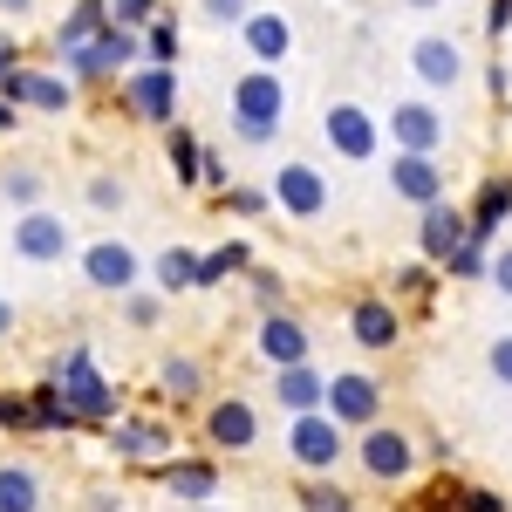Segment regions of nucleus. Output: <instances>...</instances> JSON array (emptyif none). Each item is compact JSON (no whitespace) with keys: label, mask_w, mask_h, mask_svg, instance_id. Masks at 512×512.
Listing matches in <instances>:
<instances>
[{"label":"nucleus","mask_w":512,"mask_h":512,"mask_svg":"<svg viewBox=\"0 0 512 512\" xmlns=\"http://www.w3.org/2000/svg\"><path fill=\"white\" fill-rule=\"evenodd\" d=\"M185 512H226V506H185Z\"/></svg>","instance_id":"4d7b16f0"},{"label":"nucleus","mask_w":512,"mask_h":512,"mask_svg":"<svg viewBox=\"0 0 512 512\" xmlns=\"http://www.w3.org/2000/svg\"><path fill=\"white\" fill-rule=\"evenodd\" d=\"M431 280H437L431 260H410V267H396V274H390V301H396V308L410 301V315H431Z\"/></svg>","instance_id":"7c9ffc66"},{"label":"nucleus","mask_w":512,"mask_h":512,"mask_svg":"<svg viewBox=\"0 0 512 512\" xmlns=\"http://www.w3.org/2000/svg\"><path fill=\"white\" fill-rule=\"evenodd\" d=\"M76 267H82V280L96 287V294H130L137 280H144V260H137V246H123V239H89L76 253Z\"/></svg>","instance_id":"4468645a"},{"label":"nucleus","mask_w":512,"mask_h":512,"mask_svg":"<svg viewBox=\"0 0 512 512\" xmlns=\"http://www.w3.org/2000/svg\"><path fill=\"white\" fill-rule=\"evenodd\" d=\"M7 246H14V260H28V267H62V260L76 253V233H69V219H62L55 205H35V212L14 219Z\"/></svg>","instance_id":"9d476101"},{"label":"nucleus","mask_w":512,"mask_h":512,"mask_svg":"<svg viewBox=\"0 0 512 512\" xmlns=\"http://www.w3.org/2000/svg\"><path fill=\"white\" fill-rule=\"evenodd\" d=\"M355 472L369 478V485H383V492H396V485H410L417 478V465H424V444L410 437V424H369V431H355Z\"/></svg>","instance_id":"7ed1b4c3"},{"label":"nucleus","mask_w":512,"mask_h":512,"mask_svg":"<svg viewBox=\"0 0 512 512\" xmlns=\"http://www.w3.org/2000/svg\"><path fill=\"white\" fill-rule=\"evenodd\" d=\"M158 14H164V0H110V21H117V28H137V35H144Z\"/></svg>","instance_id":"79ce46f5"},{"label":"nucleus","mask_w":512,"mask_h":512,"mask_svg":"<svg viewBox=\"0 0 512 512\" xmlns=\"http://www.w3.org/2000/svg\"><path fill=\"white\" fill-rule=\"evenodd\" d=\"M342 431H369V424H383V383L369 376V369H328V403H321Z\"/></svg>","instance_id":"9b49d317"},{"label":"nucleus","mask_w":512,"mask_h":512,"mask_svg":"<svg viewBox=\"0 0 512 512\" xmlns=\"http://www.w3.org/2000/svg\"><path fill=\"white\" fill-rule=\"evenodd\" d=\"M321 137H328V151L342 164H369L383 151V117L376 110H362L355 96H335L328 110H321Z\"/></svg>","instance_id":"6e6552de"},{"label":"nucleus","mask_w":512,"mask_h":512,"mask_svg":"<svg viewBox=\"0 0 512 512\" xmlns=\"http://www.w3.org/2000/svg\"><path fill=\"white\" fill-rule=\"evenodd\" d=\"M294 506L301 512H355V492L335 478H294Z\"/></svg>","instance_id":"473e14b6"},{"label":"nucleus","mask_w":512,"mask_h":512,"mask_svg":"<svg viewBox=\"0 0 512 512\" xmlns=\"http://www.w3.org/2000/svg\"><path fill=\"white\" fill-rule=\"evenodd\" d=\"M164 158H171V178H178L185 192H198V171H205V137H198L185 117L164 130Z\"/></svg>","instance_id":"bb28decb"},{"label":"nucleus","mask_w":512,"mask_h":512,"mask_svg":"<svg viewBox=\"0 0 512 512\" xmlns=\"http://www.w3.org/2000/svg\"><path fill=\"white\" fill-rule=\"evenodd\" d=\"M274 403L287 410V417H308V410H321L328 403V369H315V362H294V369H274Z\"/></svg>","instance_id":"b1692460"},{"label":"nucleus","mask_w":512,"mask_h":512,"mask_svg":"<svg viewBox=\"0 0 512 512\" xmlns=\"http://www.w3.org/2000/svg\"><path fill=\"white\" fill-rule=\"evenodd\" d=\"M137 62H144V35L110 21L89 48H69V55H62V76L76 82V89H82V82H123Z\"/></svg>","instance_id":"39448f33"},{"label":"nucleus","mask_w":512,"mask_h":512,"mask_svg":"<svg viewBox=\"0 0 512 512\" xmlns=\"http://www.w3.org/2000/svg\"><path fill=\"white\" fill-rule=\"evenodd\" d=\"M390 192L403 205H437L444 198V158H424V151H390Z\"/></svg>","instance_id":"4be33fe9"},{"label":"nucleus","mask_w":512,"mask_h":512,"mask_svg":"<svg viewBox=\"0 0 512 512\" xmlns=\"http://www.w3.org/2000/svg\"><path fill=\"white\" fill-rule=\"evenodd\" d=\"M403 7H417V14H431V7H437V0H403Z\"/></svg>","instance_id":"6e6d98bb"},{"label":"nucleus","mask_w":512,"mask_h":512,"mask_svg":"<svg viewBox=\"0 0 512 512\" xmlns=\"http://www.w3.org/2000/svg\"><path fill=\"white\" fill-rule=\"evenodd\" d=\"M390 151H424V158H444V110L431 96H403L390 103V123H383Z\"/></svg>","instance_id":"ddd939ff"},{"label":"nucleus","mask_w":512,"mask_h":512,"mask_svg":"<svg viewBox=\"0 0 512 512\" xmlns=\"http://www.w3.org/2000/svg\"><path fill=\"white\" fill-rule=\"evenodd\" d=\"M28 7H35V0H0V14H28Z\"/></svg>","instance_id":"5fc2aeb1"},{"label":"nucleus","mask_w":512,"mask_h":512,"mask_svg":"<svg viewBox=\"0 0 512 512\" xmlns=\"http://www.w3.org/2000/svg\"><path fill=\"white\" fill-rule=\"evenodd\" d=\"M219 205H226L233 219H267V212H280V205H274V192H267V185H233V192L219 198Z\"/></svg>","instance_id":"4c0bfd02"},{"label":"nucleus","mask_w":512,"mask_h":512,"mask_svg":"<svg viewBox=\"0 0 512 512\" xmlns=\"http://www.w3.org/2000/svg\"><path fill=\"white\" fill-rule=\"evenodd\" d=\"M267 192H274V205L287 212V219H301V226L328 212V178H321V164H308V158H287L274 171V185H267Z\"/></svg>","instance_id":"a211bd4d"},{"label":"nucleus","mask_w":512,"mask_h":512,"mask_svg":"<svg viewBox=\"0 0 512 512\" xmlns=\"http://www.w3.org/2000/svg\"><path fill=\"white\" fill-rule=\"evenodd\" d=\"M151 478H158L178 506H219V492H226V472H219L212 451H178V458H164Z\"/></svg>","instance_id":"f8f14e48"},{"label":"nucleus","mask_w":512,"mask_h":512,"mask_svg":"<svg viewBox=\"0 0 512 512\" xmlns=\"http://www.w3.org/2000/svg\"><path fill=\"white\" fill-rule=\"evenodd\" d=\"M0 198H7V205H21V212H35V205H41V171H28V164L0 171Z\"/></svg>","instance_id":"e433bc0d"},{"label":"nucleus","mask_w":512,"mask_h":512,"mask_svg":"<svg viewBox=\"0 0 512 512\" xmlns=\"http://www.w3.org/2000/svg\"><path fill=\"white\" fill-rule=\"evenodd\" d=\"M485 35H492V41L512 35V0H485Z\"/></svg>","instance_id":"49530a36"},{"label":"nucleus","mask_w":512,"mask_h":512,"mask_svg":"<svg viewBox=\"0 0 512 512\" xmlns=\"http://www.w3.org/2000/svg\"><path fill=\"white\" fill-rule=\"evenodd\" d=\"M444 274H451V280H485V274H492V246H485V239H465V246L451 253Z\"/></svg>","instance_id":"a19ab883"},{"label":"nucleus","mask_w":512,"mask_h":512,"mask_svg":"<svg viewBox=\"0 0 512 512\" xmlns=\"http://www.w3.org/2000/svg\"><path fill=\"white\" fill-rule=\"evenodd\" d=\"M14 123H21V110H14V103L0 96V137H14Z\"/></svg>","instance_id":"603ef678"},{"label":"nucleus","mask_w":512,"mask_h":512,"mask_svg":"<svg viewBox=\"0 0 512 512\" xmlns=\"http://www.w3.org/2000/svg\"><path fill=\"white\" fill-rule=\"evenodd\" d=\"M226 117H233V144L246 151H274L280 123H287V82L280 69H246L226 96Z\"/></svg>","instance_id":"f03ea898"},{"label":"nucleus","mask_w":512,"mask_h":512,"mask_svg":"<svg viewBox=\"0 0 512 512\" xmlns=\"http://www.w3.org/2000/svg\"><path fill=\"white\" fill-rule=\"evenodd\" d=\"M410 69H417L424 89L451 96V89L465 82V48H458L451 35H417V41H410Z\"/></svg>","instance_id":"412c9836"},{"label":"nucleus","mask_w":512,"mask_h":512,"mask_svg":"<svg viewBox=\"0 0 512 512\" xmlns=\"http://www.w3.org/2000/svg\"><path fill=\"white\" fill-rule=\"evenodd\" d=\"M158 396L171 403V410H205V403H212L205 362H198V355H164L158 362Z\"/></svg>","instance_id":"5701e85b"},{"label":"nucleus","mask_w":512,"mask_h":512,"mask_svg":"<svg viewBox=\"0 0 512 512\" xmlns=\"http://www.w3.org/2000/svg\"><path fill=\"white\" fill-rule=\"evenodd\" d=\"M246 274H253V246L246 239H219L198 260V287H226V280H246Z\"/></svg>","instance_id":"c756f323"},{"label":"nucleus","mask_w":512,"mask_h":512,"mask_svg":"<svg viewBox=\"0 0 512 512\" xmlns=\"http://www.w3.org/2000/svg\"><path fill=\"white\" fill-rule=\"evenodd\" d=\"M110 28V0H76L69 14H62V28H55V55H69V48H89V41Z\"/></svg>","instance_id":"cd10ccee"},{"label":"nucleus","mask_w":512,"mask_h":512,"mask_svg":"<svg viewBox=\"0 0 512 512\" xmlns=\"http://www.w3.org/2000/svg\"><path fill=\"white\" fill-rule=\"evenodd\" d=\"M355 451V437L328 417V410H308V417H287V465L301 478H335L342 458Z\"/></svg>","instance_id":"20e7f679"},{"label":"nucleus","mask_w":512,"mask_h":512,"mask_svg":"<svg viewBox=\"0 0 512 512\" xmlns=\"http://www.w3.org/2000/svg\"><path fill=\"white\" fill-rule=\"evenodd\" d=\"M198 431H205V451H212V458H246V451L260 444V410H253L246 396H212V403L198 410Z\"/></svg>","instance_id":"1a4fd4ad"},{"label":"nucleus","mask_w":512,"mask_h":512,"mask_svg":"<svg viewBox=\"0 0 512 512\" xmlns=\"http://www.w3.org/2000/svg\"><path fill=\"white\" fill-rule=\"evenodd\" d=\"M349 342L362 355H390L403 342V308H396L390 294H362L349 301Z\"/></svg>","instance_id":"6ab92c4d"},{"label":"nucleus","mask_w":512,"mask_h":512,"mask_svg":"<svg viewBox=\"0 0 512 512\" xmlns=\"http://www.w3.org/2000/svg\"><path fill=\"white\" fill-rule=\"evenodd\" d=\"M253 349L267 369H294V362H315V335H308V321L287 315V308H267V315L253 321Z\"/></svg>","instance_id":"2eb2a0df"},{"label":"nucleus","mask_w":512,"mask_h":512,"mask_svg":"<svg viewBox=\"0 0 512 512\" xmlns=\"http://www.w3.org/2000/svg\"><path fill=\"white\" fill-rule=\"evenodd\" d=\"M89 512H123L117 492H89Z\"/></svg>","instance_id":"3c124183"},{"label":"nucleus","mask_w":512,"mask_h":512,"mask_svg":"<svg viewBox=\"0 0 512 512\" xmlns=\"http://www.w3.org/2000/svg\"><path fill=\"white\" fill-rule=\"evenodd\" d=\"M465 499H472V478H431V485H424V499H417V506L410 512H465Z\"/></svg>","instance_id":"72a5a7b5"},{"label":"nucleus","mask_w":512,"mask_h":512,"mask_svg":"<svg viewBox=\"0 0 512 512\" xmlns=\"http://www.w3.org/2000/svg\"><path fill=\"white\" fill-rule=\"evenodd\" d=\"M485 280H492V287L512 301V246H492V274H485Z\"/></svg>","instance_id":"de8ad7c7"},{"label":"nucleus","mask_w":512,"mask_h":512,"mask_svg":"<svg viewBox=\"0 0 512 512\" xmlns=\"http://www.w3.org/2000/svg\"><path fill=\"white\" fill-rule=\"evenodd\" d=\"M117 110L130 123H144V130H171V123H178V69L137 62V69L117 82Z\"/></svg>","instance_id":"423d86ee"},{"label":"nucleus","mask_w":512,"mask_h":512,"mask_svg":"<svg viewBox=\"0 0 512 512\" xmlns=\"http://www.w3.org/2000/svg\"><path fill=\"white\" fill-rule=\"evenodd\" d=\"M465 512H512V506H506V492H492V485H478V478H472V499H465Z\"/></svg>","instance_id":"09e8293b"},{"label":"nucleus","mask_w":512,"mask_h":512,"mask_svg":"<svg viewBox=\"0 0 512 512\" xmlns=\"http://www.w3.org/2000/svg\"><path fill=\"white\" fill-rule=\"evenodd\" d=\"M472 239V212L465 205H451V198H437V205H424L417 212V260H431L437 274L451 267V253Z\"/></svg>","instance_id":"dca6fc26"},{"label":"nucleus","mask_w":512,"mask_h":512,"mask_svg":"<svg viewBox=\"0 0 512 512\" xmlns=\"http://www.w3.org/2000/svg\"><path fill=\"white\" fill-rule=\"evenodd\" d=\"M239 48L253 55V69H280V62L294 55V21H287L280 7H253L246 28H239Z\"/></svg>","instance_id":"aec40b11"},{"label":"nucleus","mask_w":512,"mask_h":512,"mask_svg":"<svg viewBox=\"0 0 512 512\" xmlns=\"http://www.w3.org/2000/svg\"><path fill=\"white\" fill-rule=\"evenodd\" d=\"M35 431H76V417H69V403H62V390H55V383H48V376H41L35 390Z\"/></svg>","instance_id":"f704fd0d"},{"label":"nucleus","mask_w":512,"mask_h":512,"mask_svg":"<svg viewBox=\"0 0 512 512\" xmlns=\"http://www.w3.org/2000/svg\"><path fill=\"white\" fill-rule=\"evenodd\" d=\"M0 96L14 110H41V117H69L76 110V82L62 76V69H14V76L0 82Z\"/></svg>","instance_id":"f3484780"},{"label":"nucleus","mask_w":512,"mask_h":512,"mask_svg":"<svg viewBox=\"0 0 512 512\" xmlns=\"http://www.w3.org/2000/svg\"><path fill=\"white\" fill-rule=\"evenodd\" d=\"M178 55H185V35H178V14L164 7L158 21L144 28V62H151V69H178Z\"/></svg>","instance_id":"2f4dec72"},{"label":"nucleus","mask_w":512,"mask_h":512,"mask_svg":"<svg viewBox=\"0 0 512 512\" xmlns=\"http://www.w3.org/2000/svg\"><path fill=\"white\" fill-rule=\"evenodd\" d=\"M198 14H205L212 28H246V14H253V0H198Z\"/></svg>","instance_id":"c03bdc74"},{"label":"nucleus","mask_w":512,"mask_h":512,"mask_svg":"<svg viewBox=\"0 0 512 512\" xmlns=\"http://www.w3.org/2000/svg\"><path fill=\"white\" fill-rule=\"evenodd\" d=\"M465 212H472V239H485V246H492V239H499V226L512 219V171L485 178V185L472 192V205H465Z\"/></svg>","instance_id":"393cba45"},{"label":"nucleus","mask_w":512,"mask_h":512,"mask_svg":"<svg viewBox=\"0 0 512 512\" xmlns=\"http://www.w3.org/2000/svg\"><path fill=\"white\" fill-rule=\"evenodd\" d=\"M246 287H253L260 315H267V308H287V280H280L274 267H253V274H246Z\"/></svg>","instance_id":"37998d69"},{"label":"nucleus","mask_w":512,"mask_h":512,"mask_svg":"<svg viewBox=\"0 0 512 512\" xmlns=\"http://www.w3.org/2000/svg\"><path fill=\"white\" fill-rule=\"evenodd\" d=\"M485 369H492V383L512 390V335H492V349H485Z\"/></svg>","instance_id":"a18cd8bd"},{"label":"nucleus","mask_w":512,"mask_h":512,"mask_svg":"<svg viewBox=\"0 0 512 512\" xmlns=\"http://www.w3.org/2000/svg\"><path fill=\"white\" fill-rule=\"evenodd\" d=\"M48 506V485H41L35 465H0V512H41Z\"/></svg>","instance_id":"c85d7f7f"},{"label":"nucleus","mask_w":512,"mask_h":512,"mask_svg":"<svg viewBox=\"0 0 512 512\" xmlns=\"http://www.w3.org/2000/svg\"><path fill=\"white\" fill-rule=\"evenodd\" d=\"M0 431L35 437V396L28 390H0Z\"/></svg>","instance_id":"58836bf2"},{"label":"nucleus","mask_w":512,"mask_h":512,"mask_svg":"<svg viewBox=\"0 0 512 512\" xmlns=\"http://www.w3.org/2000/svg\"><path fill=\"white\" fill-rule=\"evenodd\" d=\"M110 451H117V465L158 472L164 458H178V424L158 417V410H123L117 424H110Z\"/></svg>","instance_id":"0eeeda50"},{"label":"nucleus","mask_w":512,"mask_h":512,"mask_svg":"<svg viewBox=\"0 0 512 512\" xmlns=\"http://www.w3.org/2000/svg\"><path fill=\"white\" fill-rule=\"evenodd\" d=\"M198 260H205L198 246H164L158 260H151V287H158L164 301H178V294H192V287H198Z\"/></svg>","instance_id":"a878e982"},{"label":"nucleus","mask_w":512,"mask_h":512,"mask_svg":"<svg viewBox=\"0 0 512 512\" xmlns=\"http://www.w3.org/2000/svg\"><path fill=\"white\" fill-rule=\"evenodd\" d=\"M7 335H14V301L0 294V342H7Z\"/></svg>","instance_id":"864d4df0"},{"label":"nucleus","mask_w":512,"mask_h":512,"mask_svg":"<svg viewBox=\"0 0 512 512\" xmlns=\"http://www.w3.org/2000/svg\"><path fill=\"white\" fill-rule=\"evenodd\" d=\"M82 205H89V212H123V205H130V185H123L117 171H96V178L82 185Z\"/></svg>","instance_id":"c9c22d12"},{"label":"nucleus","mask_w":512,"mask_h":512,"mask_svg":"<svg viewBox=\"0 0 512 512\" xmlns=\"http://www.w3.org/2000/svg\"><path fill=\"white\" fill-rule=\"evenodd\" d=\"M48 383L62 390L76 431H110V424L123 417V390L103 376V362L89 355V342H69V349L55 355V362H48Z\"/></svg>","instance_id":"f257e3e1"},{"label":"nucleus","mask_w":512,"mask_h":512,"mask_svg":"<svg viewBox=\"0 0 512 512\" xmlns=\"http://www.w3.org/2000/svg\"><path fill=\"white\" fill-rule=\"evenodd\" d=\"M123 321H130V328H158L164 321V294L158 287H130V294H123Z\"/></svg>","instance_id":"ea45409f"},{"label":"nucleus","mask_w":512,"mask_h":512,"mask_svg":"<svg viewBox=\"0 0 512 512\" xmlns=\"http://www.w3.org/2000/svg\"><path fill=\"white\" fill-rule=\"evenodd\" d=\"M14 69H28V62H21V41H14V35H0V82L14 76Z\"/></svg>","instance_id":"8fccbe9b"}]
</instances>
